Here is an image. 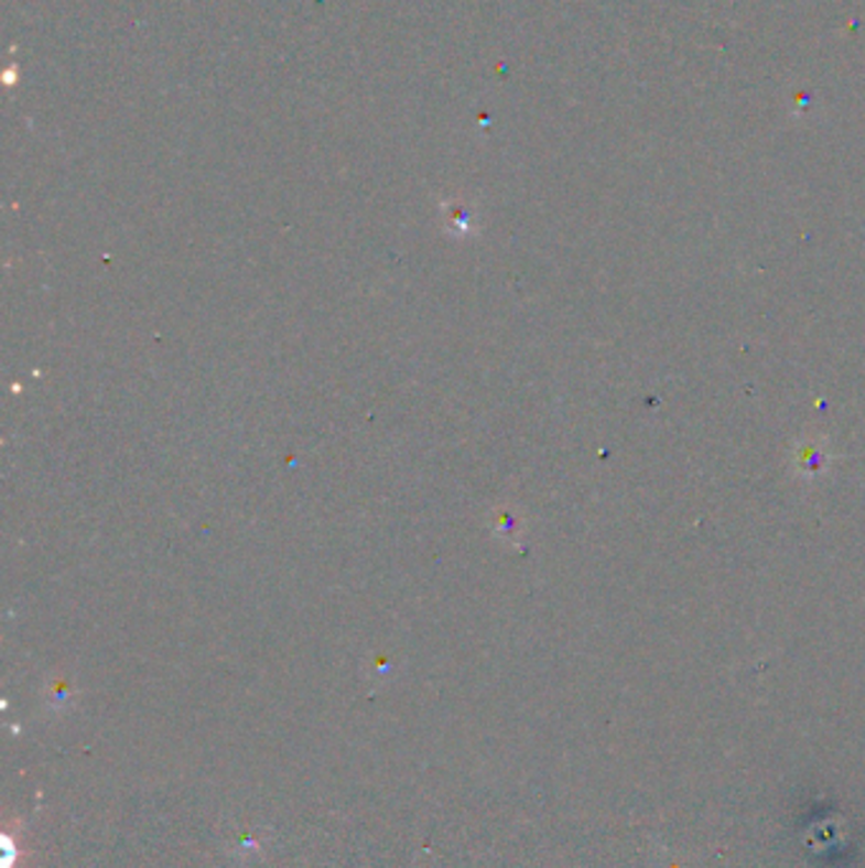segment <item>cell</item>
<instances>
[{
	"label": "cell",
	"mask_w": 865,
	"mask_h": 868,
	"mask_svg": "<svg viewBox=\"0 0 865 868\" xmlns=\"http://www.w3.org/2000/svg\"><path fill=\"white\" fill-rule=\"evenodd\" d=\"M830 455L828 449L822 447L820 440L804 442V445L794 453V467L802 478H820V475H825Z\"/></svg>",
	"instance_id": "6da1fadb"
}]
</instances>
